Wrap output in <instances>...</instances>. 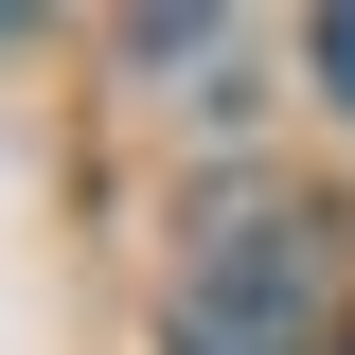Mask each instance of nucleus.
<instances>
[{"label":"nucleus","mask_w":355,"mask_h":355,"mask_svg":"<svg viewBox=\"0 0 355 355\" xmlns=\"http://www.w3.org/2000/svg\"><path fill=\"white\" fill-rule=\"evenodd\" d=\"M178 355H320V214H302V196H231V214H196Z\"/></svg>","instance_id":"nucleus-1"},{"label":"nucleus","mask_w":355,"mask_h":355,"mask_svg":"<svg viewBox=\"0 0 355 355\" xmlns=\"http://www.w3.org/2000/svg\"><path fill=\"white\" fill-rule=\"evenodd\" d=\"M320 89H338V107H355V0H338V18H320Z\"/></svg>","instance_id":"nucleus-2"}]
</instances>
